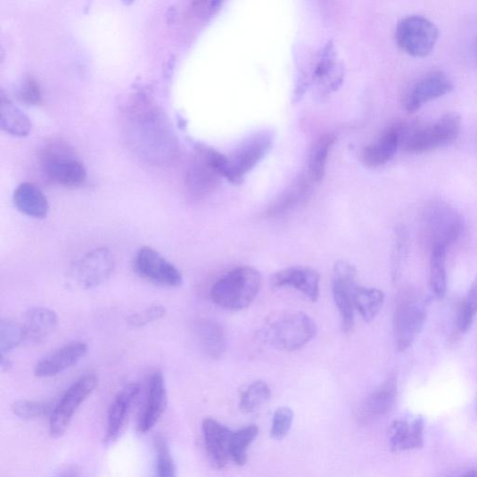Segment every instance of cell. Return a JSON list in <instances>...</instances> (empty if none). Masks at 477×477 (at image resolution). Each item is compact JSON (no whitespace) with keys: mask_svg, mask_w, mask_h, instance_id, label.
I'll return each instance as SVG.
<instances>
[{"mask_svg":"<svg viewBox=\"0 0 477 477\" xmlns=\"http://www.w3.org/2000/svg\"><path fill=\"white\" fill-rule=\"evenodd\" d=\"M462 119L456 112L442 115L426 124L401 123L400 148L410 153H424L438 150L457 140Z\"/></svg>","mask_w":477,"mask_h":477,"instance_id":"6da1fadb","label":"cell"},{"mask_svg":"<svg viewBox=\"0 0 477 477\" xmlns=\"http://www.w3.org/2000/svg\"><path fill=\"white\" fill-rule=\"evenodd\" d=\"M317 333L316 322L302 312L281 313L269 318L259 332L267 345L284 351L303 348Z\"/></svg>","mask_w":477,"mask_h":477,"instance_id":"7a4b0ae2","label":"cell"},{"mask_svg":"<svg viewBox=\"0 0 477 477\" xmlns=\"http://www.w3.org/2000/svg\"><path fill=\"white\" fill-rule=\"evenodd\" d=\"M261 288V276L249 266L238 267L220 278L211 289V299L227 310H242L251 306Z\"/></svg>","mask_w":477,"mask_h":477,"instance_id":"3957f363","label":"cell"},{"mask_svg":"<svg viewBox=\"0 0 477 477\" xmlns=\"http://www.w3.org/2000/svg\"><path fill=\"white\" fill-rule=\"evenodd\" d=\"M269 146L271 139L267 135H258L244 143L231 157L223 156L213 150H205L203 154L219 176L234 184H239L265 156Z\"/></svg>","mask_w":477,"mask_h":477,"instance_id":"277c9868","label":"cell"},{"mask_svg":"<svg viewBox=\"0 0 477 477\" xmlns=\"http://www.w3.org/2000/svg\"><path fill=\"white\" fill-rule=\"evenodd\" d=\"M423 229L431 251L448 248L458 240L464 223L453 206L441 200L430 201L423 215Z\"/></svg>","mask_w":477,"mask_h":477,"instance_id":"5b68a950","label":"cell"},{"mask_svg":"<svg viewBox=\"0 0 477 477\" xmlns=\"http://www.w3.org/2000/svg\"><path fill=\"white\" fill-rule=\"evenodd\" d=\"M426 319V301L418 290L407 288L399 294L395 314L398 350H407L418 338Z\"/></svg>","mask_w":477,"mask_h":477,"instance_id":"8992f818","label":"cell"},{"mask_svg":"<svg viewBox=\"0 0 477 477\" xmlns=\"http://www.w3.org/2000/svg\"><path fill=\"white\" fill-rule=\"evenodd\" d=\"M439 36L438 27L430 19L418 14L401 19L396 30L399 46L416 57L430 54L438 43Z\"/></svg>","mask_w":477,"mask_h":477,"instance_id":"52a82bcc","label":"cell"},{"mask_svg":"<svg viewBox=\"0 0 477 477\" xmlns=\"http://www.w3.org/2000/svg\"><path fill=\"white\" fill-rule=\"evenodd\" d=\"M41 162L46 176L53 182L77 186L85 183L87 172L83 165L64 144L55 142L41 152Z\"/></svg>","mask_w":477,"mask_h":477,"instance_id":"ba28073f","label":"cell"},{"mask_svg":"<svg viewBox=\"0 0 477 477\" xmlns=\"http://www.w3.org/2000/svg\"><path fill=\"white\" fill-rule=\"evenodd\" d=\"M115 269L114 256L102 246L77 260L70 269V280L79 288L91 289L111 278Z\"/></svg>","mask_w":477,"mask_h":477,"instance_id":"9c48e42d","label":"cell"},{"mask_svg":"<svg viewBox=\"0 0 477 477\" xmlns=\"http://www.w3.org/2000/svg\"><path fill=\"white\" fill-rule=\"evenodd\" d=\"M98 378L87 374L74 382L65 392L63 398L54 407L50 421V433L53 439H59L70 426L75 412L95 391Z\"/></svg>","mask_w":477,"mask_h":477,"instance_id":"30bf717a","label":"cell"},{"mask_svg":"<svg viewBox=\"0 0 477 477\" xmlns=\"http://www.w3.org/2000/svg\"><path fill=\"white\" fill-rule=\"evenodd\" d=\"M453 88V80L446 72L428 71L410 83L403 95V107L408 112L416 111L424 103L448 95Z\"/></svg>","mask_w":477,"mask_h":477,"instance_id":"8fae6325","label":"cell"},{"mask_svg":"<svg viewBox=\"0 0 477 477\" xmlns=\"http://www.w3.org/2000/svg\"><path fill=\"white\" fill-rule=\"evenodd\" d=\"M134 268L143 279L156 285L178 287L183 284L179 269L151 246H144L137 252Z\"/></svg>","mask_w":477,"mask_h":477,"instance_id":"7c38bea8","label":"cell"},{"mask_svg":"<svg viewBox=\"0 0 477 477\" xmlns=\"http://www.w3.org/2000/svg\"><path fill=\"white\" fill-rule=\"evenodd\" d=\"M358 285L355 267L346 261H338L334 267L332 292L345 332H350L355 325L354 292Z\"/></svg>","mask_w":477,"mask_h":477,"instance_id":"4fadbf2b","label":"cell"},{"mask_svg":"<svg viewBox=\"0 0 477 477\" xmlns=\"http://www.w3.org/2000/svg\"><path fill=\"white\" fill-rule=\"evenodd\" d=\"M398 396V382L395 376H390L366 398L356 413V420L360 425L375 423L387 415Z\"/></svg>","mask_w":477,"mask_h":477,"instance_id":"5bb4252c","label":"cell"},{"mask_svg":"<svg viewBox=\"0 0 477 477\" xmlns=\"http://www.w3.org/2000/svg\"><path fill=\"white\" fill-rule=\"evenodd\" d=\"M168 407V391L162 373L155 370L149 381V390L146 404L141 412L137 424L139 433L150 432L165 412Z\"/></svg>","mask_w":477,"mask_h":477,"instance_id":"9a60e30c","label":"cell"},{"mask_svg":"<svg viewBox=\"0 0 477 477\" xmlns=\"http://www.w3.org/2000/svg\"><path fill=\"white\" fill-rule=\"evenodd\" d=\"M140 393V385L130 383L124 387L113 401L108 416L107 431L103 443L112 444L119 438L127 423L131 409Z\"/></svg>","mask_w":477,"mask_h":477,"instance_id":"2e32d148","label":"cell"},{"mask_svg":"<svg viewBox=\"0 0 477 477\" xmlns=\"http://www.w3.org/2000/svg\"><path fill=\"white\" fill-rule=\"evenodd\" d=\"M88 346L83 341H74L64 345L41 360L35 368L37 378L54 377L74 366L87 354Z\"/></svg>","mask_w":477,"mask_h":477,"instance_id":"e0dca14e","label":"cell"},{"mask_svg":"<svg viewBox=\"0 0 477 477\" xmlns=\"http://www.w3.org/2000/svg\"><path fill=\"white\" fill-rule=\"evenodd\" d=\"M205 448L217 468H224L231 461V441L234 432L213 419L202 423Z\"/></svg>","mask_w":477,"mask_h":477,"instance_id":"ac0fdd59","label":"cell"},{"mask_svg":"<svg viewBox=\"0 0 477 477\" xmlns=\"http://www.w3.org/2000/svg\"><path fill=\"white\" fill-rule=\"evenodd\" d=\"M272 284L277 287H292L310 300L317 302L320 296V276L308 267H288L272 276Z\"/></svg>","mask_w":477,"mask_h":477,"instance_id":"d6986e66","label":"cell"},{"mask_svg":"<svg viewBox=\"0 0 477 477\" xmlns=\"http://www.w3.org/2000/svg\"><path fill=\"white\" fill-rule=\"evenodd\" d=\"M400 141L401 123H397L365 148L362 161L367 168H380L395 157L400 148Z\"/></svg>","mask_w":477,"mask_h":477,"instance_id":"ffe728a7","label":"cell"},{"mask_svg":"<svg viewBox=\"0 0 477 477\" xmlns=\"http://www.w3.org/2000/svg\"><path fill=\"white\" fill-rule=\"evenodd\" d=\"M424 421L422 417L408 423L402 420L391 424L389 431L390 447L393 452L422 448L424 445Z\"/></svg>","mask_w":477,"mask_h":477,"instance_id":"44dd1931","label":"cell"},{"mask_svg":"<svg viewBox=\"0 0 477 477\" xmlns=\"http://www.w3.org/2000/svg\"><path fill=\"white\" fill-rule=\"evenodd\" d=\"M193 332L204 355L212 359H218L224 354L226 336L220 324L211 319H200L194 323Z\"/></svg>","mask_w":477,"mask_h":477,"instance_id":"7402d4cb","label":"cell"},{"mask_svg":"<svg viewBox=\"0 0 477 477\" xmlns=\"http://www.w3.org/2000/svg\"><path fill=\"white\" fill-rule=\"evenodd\" d=\"M57 324L58 317L54 310L45 307L30 308L22 325L25 341L35 344L45 340L55 330Z\"/></svg>","mask_w":477,"mask_h":477,"instance_id":"603a6c76","label":"cell"},{"mask_svg":"<svg viewBox=\"0 0 477 477\" xmlns=\"http://www.w3.org/2000/svg\"><path fill=\"white\" fill-rule=\"evenodd\" d=\"M16 209L29 217L45 218L49 211L46 196L32 183H22L17 186L13 193Z\"/></svg>","mask_w":477,"mask_h":477,"instance_id":"cb8c5ba5","label":"cell"},{"mask_svg":"<svg viewBox=\"0 0 477 477\" xmlns=\"http://www.w3.org/2000/svg\"><path fill=\"white\" fill-rule=\"evenodd\" d=\"M218 176L201 152V160L194 163L186 177V188L193 198H201L212 192Z\"/></svg>","mask_w":477,"mask_h":477,"instance_id":"d4e9b609","label":"cell"},{"mask_svg":"<svg viewBox=\"0 0 477 477\" xmlns=\"http://www.w3.org/2000/svg\"><path fill=\"white\" fill-rule=\"evenodd\" d=\"M384 303V294L376 288L358 285L354 292L355 308L366 323H370L379 315Z\"/></svg>","mask_w":477,"mask_h":477,"instance_id":"484cf974","label":"cell"},{"mask_svg":"<svg viewBox=\"0 0 477 477\" xmlns=\"http://www.w3.org/2000/svg\"><path fill=\"white\" fill-rule=\"evenodd\" d=\"M2 128L13 136H24L31 130L29 118L2 95Z\"/></svg>","mask_w":477,"mask_h":477,"instance_id":"4316f807","label":"cell"},{"mask_svg":"<svg viewBox=\"0 0 477 477\" xmlns=\"http://www.w3.org/2000/svg\"><path fill=\"white\" fill-rule=\"evenodd\" d=\"M446 254L445 249H433L431 255L430 285L432 292L439 299L444 298L447 293Z\"/></svg>","mask_w":477,"mask_h":477,"instance_id":"83f0119b","label":"cell"},{"mask_svg":"<svg viewBox=\"0 0 477 477\" xmlns=\"http://www.w3.org/2000/svg\"><path fill=\"white\" fill-rule=\"evenodd\" d=\"M334 137L331 136H321L314 144L309 154L308 172L313 181H321L325 176L326 160Z\"/></svg>","mask_w":477,"mask_h":477,"instance_id":"f1b7e54d","label":"cell"},{"mask_svg":"<svg viewBox=\"0 0 477 477\" xmlns=\"http://www.w3.org/2000/svg\"><path fill=\"white\" fill-rule=\"evenodd\" d=\"M259 428L255 425L246 426L234 432L231 441V458L235 465L243 466L247 462V449L256 440Z\"/></svg>","mask_w":477,"mask_h":477,"instance_id":"f546056e","label":"cell"},{"mask_svg":"<svg viewBox=\"0 0 477 477\" xmlns=\"http://www.w3.org/2000/svg\"><path fill=\"white\" fill-rule=\"evenodd\" d=\"M271 399V390L266 382L258 381L241 393L240 407L245 412H252Z\"/></svg>","mask_w":477,"mask_h":477,"instance_id":"4dcf8cb0","label":"cell"},{"mask_svg":"<svg viewBox=\"0 0 477 477\" xmlns=\"http://www.w3.org/2000/svg\"><path fill=\"white\" fill-rule=\"evenodd\" d=\"M12 412L23 420H36L49 416L53 412L52 403L45 401L19 400L12 405Z\"/></svg>","mask_w":477,"mask_h":477,"instance_id":"1f68e13d","label":"cell"},{"mask_svg":"<svg viewBox=\"0 0 477 477\" xmlns=\"http://www.w3.org/2000/svg\"><path fill=\"white\" fill-rule=\"evenodd\" d=\"M308 193V185L306 181L299 182L294 188L289 190L267 211L268 217H276L292 210L294 206L305 200Z\"/></svg>","mask_w":477,"mask_h":477,"instance_id":"d6a6232c","label":"cell"},{"mask_svg":"<svg viewBox=\"0 0 477 477\" xmlns=\"http://www.w3.org/2000/svg\"><path fill=\"white\" fill-rule=\"evenodd\" d=\"M156 452V477H177V465L173 459L169 445L162 437L154 440Z\"/></svg>","mask_w":477,"mask_h":477,"instance_id":"836d02e7","label":"cell"},{"mask_svg":"<svg viewBox=\"0 0 477 477\" xmlns=\"http://www.w3.org/2000/svg\"><path fill=\"white\" fill-rule=\"evenodd\" d=\"M25 341L23 325L10 320H3L0 325V352L6 355L7 352L17 348Z\"/></svg>","mask_w":477,"mask_h":477,"instance_id":"e575fe53","label":"cell"},{"mask_svg":"<svg viewBox=\"0 0 477 477\" xmlns=\"http://www.w3.org/2000/svg\"><path fill=\"white\" fill-rule=\"evenodd\" d=\"M477 315V277L473 282L469 292L459 308L457 324L461 332H467Z\"/></svg>","mask_w":477,"mask_h":477,"instance_id":"d590c367","label":"cell"},{"mask_svg":"<svg viewBox=\"0 0 477 477\" xmlns=\"http://www.w3.org/2000/svg\"><path fill=\"white\" fill-rule=\"evenodd\" d=\"M166 308L154 304L129 317L128 323L134 327H142L162 319L166 316Z\"/></svg>","mask_w":477,"mask_h":477,"instance_id":"8d00e7d4","label":"cell"},{"mask_svg":"<svg viewBox=\"0 0 477 477\" xmlns=\"http://www.w3.org/2000/svg\"><path fill=\"white\" fill-rule=\"evenodd\" d=\"M294 414L289 407H280L276 410L274 416L272 426V438L276 440H284L293 423Z\"/></svg>","mask_w":477,"mask_h":477,"instance_id":"74e56055","label":"cell"},{"mask_svg":"<svg viewBox=\"0 0 477 477\" xmlns=\"http://www.w3.org/2000/svg\"><path fill=\"white\" fill-rule=\"evenodd\" d=\"M20 97L31 105H37L41 102V92L37 81L33 78H28L21 89Z\"/></svg>","mask_w":477,"mask_h":477,"instance_id":"f35d334b","label":"cell"},{"mask_svg":"<svg viewBox=\"0 0 477 477\" xmlns=\"http://www.w3.org/2000/svg\"><path fill=\"white\" fill-rule=\"evenodd\" d=\"M466 54L471 63L477 67V21L470 30L466 43Z\"/></svg>","mask_w":477,"mask_h":477,"instance_id":"ab89813d","label":"cell"},{"mask_svg":"<svg viewBox=\"0 0 477 477\" xmlns=\"http://www.w3.org/2000/svg\"><path fill=\"white\" fill-rule=\"evenodd\" d=\"M406 234L404 231H400L398 233L397 235V244H396V251H395V263H393V267H395V271H393V274H398L399 271V264L402 262V258L405 255L406 252Z\"/></svg>","mask_w":477,"mask_h":477,"instance_id":"60d3db41","label":"cell"},{"mask_svg":"<svg viewBox=\"0 0 477 477\" xmlns=\"http://www.w3.org/2000/svg\"><path fill=\"white\" fill-rule=\"evenodd\" d=\"M55 477H81V474L76 466H68L64 470H62Z\"/></svg>","mask_w":477,"mask_h":477,"instance_id":"b9f144b4","label":"cell"},{"mask_svg":"<svg viewBox=\"0 0 477 477\" xmlns=\"http://www.w3.org/2000/svg\"><path fill=\"white\" fill-rule=\"evenodd\" d=\"M0 366L4 371H8L12 367V361L6 357V355H2V360H0Z\"/></svg>","mask_w":477,"mask_h":477,"instance_id":"7bdbcfd3","label":"cell"},{"mask_svg":"<svg viewBox=\"0 0 477 477\" xmlns=\"http://www.w3.org/2000/svg\"><path fill=\"white\" fill-rule=\"evenodd\" d=\"M458 477H477V471H475V470L468 471L465 473H464V474H462V475H460Z\"/></svg>","mask_w":477,"mask_h":477,"instance_id":"ee69618b","label":"cell"}]
</instances>
